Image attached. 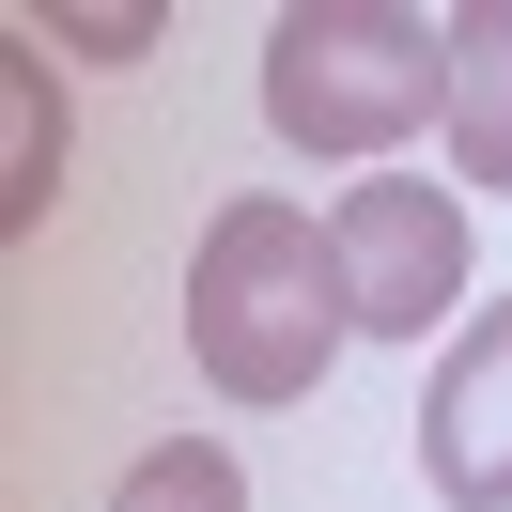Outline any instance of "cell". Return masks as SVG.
Returning a JSON list of instances; mask_svg holds the SVG:
<instances>
[{
  "instance_id": "obj_1",
  "label": "cell",
  "mask_w": 512,
  "mask_h": 512,
  "mask_svg": "<svg viewBox=\"0 0 512 512\" xmlns=\"http://www.w3.org/2000/svg\"><path fill=\"white\" fill-rule=\"evenodd\" d=\"M357 311H342V264H326V218H295L280 187H233L187 249V357L218 404H311L342 373Z\"/></svg>"
},
{
  "instance_id": "obj_3",
  "label": "cell",
  "mask_w": 512,
  "mask_h": 512,
  "mask_svg": "<svg viewBox=\"0 0 512 512\" xmlns=\"http://www.w3.org/2000/svg\"><path fill=\"white\" fill-rule=\"evenodd\" d=\"M326 264H342L357 342H450L466 326V187L435 171H357L326 202Z\"/></svg>"
},
{
  "instance_id": "obj_4",
  "label": "cell",
  "mask_w": 512,
  "mask_h": 512,
  "mask_svg": "<svg viewBox=\"0 0 512 512\" xmlns=\"http://www.w3.org/2000/svg\"><path fill=\"white\" fill-rule=\"evenodd\" d=\"M419 481H435V512H512V295L435 342V388H419Z\"/></svg>"
},
{
  "instance_id": "obj_5",
  "label": "cell",
  "mask_w": 512,
  "mask_h": 512,
  "mask_svg": "<svg viewBox=\"0 0 512 512\" xmlns=\"http://www.w3.org/2000/svg\"><path fill=\"white\" fill-rule=\"evenodd\" d=\"M435 140H450V187H512V0H466L450 16V109H435Z\"/></svg>"
},
{
  "instance_id": "obj_6",
  "label": "cell",
  "mask_w": 512,
  "mask_h": 512,
  "mask_svg": "<svg viewBox=\"0 0 512 512\" xmlns=\"http://www.w3.org/2000/svg\"><path fill=\"white\" fill-rule=\"evenodd\" d=\"M47 202H63V78H47V32L16 16L0 32V233L32 249Z\"/></svg>"
},
{
  "instance_id": "obj_8",
  "label": "cell",
  "mask_w": 512,
  "mask_h": 512,
  "mask_svg": "<svg viewBox=\"0 0 512 512\" xmlns=\"http://www.w3.org/2000/svg\"><path fill=\"white\" fill-rule=\"evenodd\" d=\"M32 32L63 47V63H140V47L171 32V16H156V0H94V16H32Z\"/></svg>"
},
{
  "instance_id": "obj_2",
  "label": "cell",
  "mask_w": 512,
  "mask_h": 512,
  "mask_svg": "<svg viewBox=\"0 0 512 512\" xmlns=\"http://www.w3.org/2000/svg\"><path fill=\"white\" fill-rule=\"evenodd\" d=\"M435 109H450V16H404V0H280L264 16V125L295 156L388 171Z\"/></svg>"
},
{
  "instance_id": "obj_7",
  "label": "cell",
  "mask_w": 512,
  "mask_h": 512,
  "mask_svg": "<svg viewBox=\"0 0 512 512\" xmlns=\"http://www.w3.org/2000/svg\"><path fill=\"white\" fill-rule=\"evenodd\" d=\"M109 512H249V466H233L218 435H156L125 481H109Z\"/></svg>"
}]
</instances>
